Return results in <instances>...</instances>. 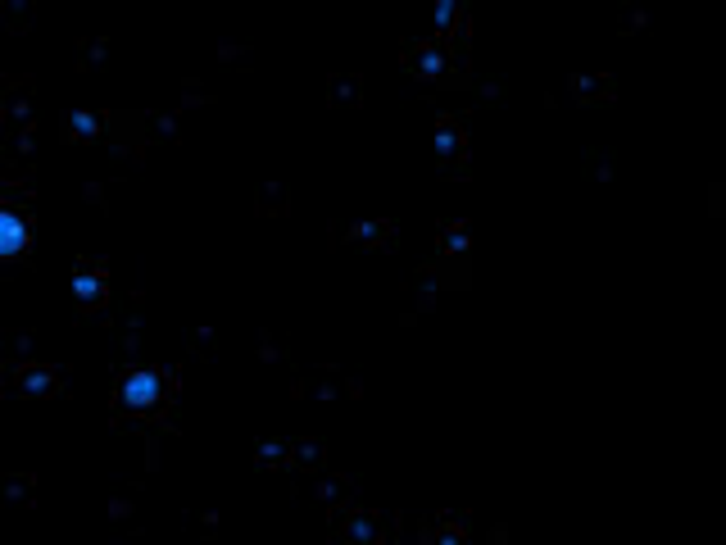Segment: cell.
I'll list each match as a JSON object with an SVG mask.
<instances>
[{
	"mask_svg": "<svg viewBox=\"0 0 726 545\" xmlns=\"http://www.w3.org/2000/svg\"><path fill=\"white\" fill-rule=\"evenodd\" d=\"M150 396H155V377H132V387H128L132 405H146Z\"/></svg>",
	"mask_w": 726,
	"mask_h": 545,
	"instance_id": "7a4b0ae2",
	"label": "cell"
},
{
	"mask_svg": "<svg viewBox=\"0 0 726 545\" xmlns=\"http://www.w3.org/2000/svg\"><path fill=\"white\" fill-rule=\"evenodd\" d=\"M19 246H23V223L0 209V255H14Z\"/></svg>",
	"mask_w": 726,
	"mask_h": 545,
	"instance_id": "6da1fadb",
	"label": "cell"
}]
</instances>
